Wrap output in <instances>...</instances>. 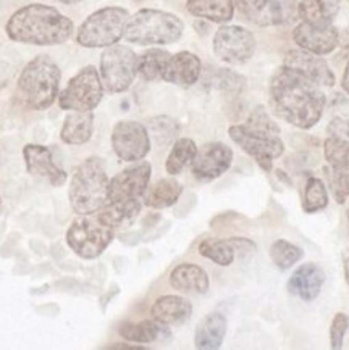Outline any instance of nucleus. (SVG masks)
<instances>
[{"mask_svg": "<svg viewBox=\"0 0 349 350\" xmlns=\"http://www.w3.org/2000/svg\"><path fill=\"white\" fill-rule=\"evenodd\" d=\"M115 239V230L102 223L97 213L79 215L66 231V244L84 260L101 257Z\"/></svg>", "mask_w": 349, "mask_h": 350, "instance_id": "nucleus-8", "label": "nucleus"}, {"mask_svg": "<svg viewBox=\"0 0 349 350\" xmlns=\"http://www.w3.org/2000/svg\"><path fill=\"white\" fill-rule=\"evenodd\" d=\"M218 84H220L222 91L238 94L244 88V78L233 73L231 70H220V73H218Z\"/></svg>", "mask_w": 349, "mask_h": 350, "instance_id": "nucleus-38", "label": "nucleus"}, {"mask_svg": "<svg viewBox=\"0 0 349 350\" xmlns=\"http://www.w3.org/2000/svg\"><path fill=\"white\" fill-rule=\"evenodd\" d=\"M144 126L147 128L149 137L154 141L159 149L173 146V142L180 136V124H178V121L167 115H159L147 120Z\"/></svg>", "mask_w": 349, "mask_h": 350, "instance_id": "nucleus-31", "label": "nucleus"}, {"mask_svg": "<svg viewBox=\"0 0 349 350\" xmlns=\"http://www.w3.org/2000/svg\"><path fill=\"white\" fill-rule=\"evenodd\" d=\"M112 149L122 161L144 160L151 152V137L140 121H118L112 131Z\"/></svg>", "mask_w": 349, "mask_h": 350, "instance_id": "nucleus-13", "label": "nucleus"}, {"mask_svg": "<svg viewBox=\"0 0 349 350\" xmlns=\"http://www.w3.org/2000/svg\"><path fill=\"white\" fill-rule=\"evenodd\" d=\"M64 2H66V3H68V2H71V0H64Z\"/></svg>", "mask_w": 349, "mask_h": 350, "instance_id": "nucleus-45", "label": "nucleus"}, {"mask_svg": "<svg viewBox=\"0 0 349 350\" xmlns=\"http://www.w3.org/2000/svg\"><path fill=\"white\" fill-rule=\"evenodd\" d=\"M241 16L257 26H280L298 16V0H235Z\"/></svg>", "mask_w": 349, "mask_h": 350, "instance_id": "nucleus-11", "label": "nucleus"}, {"mask_svg": "<svg viewBox=\"0 0 349 350\" xmlns=\"http://www.w3.org/2000/svg\"><path fill=\"white\" fill-rule=\"evenodd\" d=\"M104 84L96 66L88 65L58 94V105L68 111H92L104 97Z\"/></svg>", "mask_w": 349, "mask_h": 350, "instance_id": "nucleus-9", "label": "nucleus"}, {"mask_svg": "<svg viewBox=\"0 0 349 350\" xmlns=\"http://www.w3.org/2000/svg\"><path fill=\"white\" fill-rule=\"evenodd\" d=\"M293 39L299 49L317 55H326L338 46L339 33L333 23H306L301 21L293 31Z\"/></svg>", "mask_w": 349, "mask_h": 350, "instance_id": "nucleus-17", "label": "nucleus"}, {"mask_svg": "<svg viewBox=\"0 0 349 350\" xmlns=\"http://www.w3.org/2000/svg\"><path fill=\"white\" fill-rule=\"evenodd\" d=\"M99 75L107 92L128 91L138 76V55L127 46L115 44L107 47L101 55Z\"/></svg>", "mask_w": 349, "mask_h": 350, "instance_id": "nucleus-10", "label": "nucleus"}, {"mask_svg": "<svg viewBox=\"0 0 349 350\" xmlns=\"http://www.w3.org/2000/svg\"><path fill=\"white\" fill-rule=\"evenodd\" d=\"M129 20L127 8L104 7L89 15L76 33V42L86 49H107L118 44Z\"/></svg>", "mask_w": 349, "mask_h": 350, "instance_id": "nucleus-7", "label": "nucleus"}, {"mask_svg": "<svg viewBox=\"0 0 349 350\" xmlns=\"http://www.w3.org/2000/svg\"><path fill=\"white\" fill-rule=\"evenodd\" d=\"M341 88L344 89V92H346L348 96H349V62H348V65H346V70H344V73H343Z\"/></svg>", "mask_w": 349, "mask_h": 350, "instance_id": "nucleus-43", "label": "nucleus"}, {"mask_svg": "<svg viewBox=\"0 0 349 350\" xmlns=\"http://www.w3.org/2000/svg\"><path fill=\"white\" fill-rule=\"evenodd\" d=\"M270 109L279 118L299 129H311L324 115L326 97L322 88L281 65L268 88Z\"/></svg>", "mask_w": 349, "mask_h": 350, "instance_id": "nucleus-1", "label": "nucleus"}, {"mask_svg": "<svg viewBox=\"0 0 349 350\" xmlns=\"http://www.w3.org/2000/svg\"><path fill=\"white\" fill-rule=\"evenodd\" d=\"M165 329H167V326L160 325L159 321H155L154 318H152V320H142L138 323H123V325L118 327V333L127 342L144 345L159 340L164 336Z\"/></svg>", "mask_w": 349, "mask_h": 350, "instance_id": "nucleus-29", "label": "nucleus"}, {"mask_svg": "<svg viewBox=\"0 0 349 350\" xmlns=\"http://www.w3.org/2000/svg\"><path fill=\"white\" fill-rule=\"evenodd\" d=\"M109 183L105 163L101 157H88L78 165L70 181L68 199L75 213L99 212L109 200Z\"/></svg>", "mask_w": 349, "mask_h": 350, "instance_id": "nucleus-5", "label": "nucleus"}, {"mask_svg": "<svg viewBox=\"0 0 349 350\" xmlns=\"http://www.w3.org/2000/svg\"><path fill=\"white\" fill-rule=\"evenodd\" d=\"M349 329V317L346 313H337L330 326V345L333 350L343 349L344 336Z\"/></svg>", "mask_w": 349, "mask_h": 350, "instance_id": "nucleus-37", "label": "nucleus"}, {"mask_svg": "<svg viewBox=\"0 0 349 350\" xmlns=\"http://www.w3.org/2000/svg\"><path fill=\"white\" fill-rule=\"evenodd\" d=\"M231 141L253 157L263 172H272L274 160L283 155L285 144L280 137V128L263 107H256L243 124L228 129Z\"/></svg>", "mask_w": 349, "mask_h": 350, "instance_id": "nucleus-3", "label": "nucleus"}, {"mask_svg": "<svg viewBox=\"0 0 349 350\" xmlns=\"http://www.w3.org/2000/svg\"><path fill=\"white\" fill-rule=\"evenodd\" d=\"M201 71H203V62L196 53L186 51L178 52L170 57L162 79L174 86L190 88L198 83Z\"/></svg>", "mask_w": 349, "mask_h": 350, "instance_id": "nucleus-19", "label": "nucleus"}, {"mask_svg": "<svg viewBox=\"0 0 349 350\" xmlns=\"http://www.w3.org/2000/svg\"><path fill=\"white\" fill-rule=\"evenodd\" d=\"M2 205H3V202H2V196H0V213H2Z\"/></svg>", "mask_w": 349, "mask_h": 350, "instance_id": "nucleus-44", "label": "nucleus"}, {"mask_svg": "<svg viewBox=\"0 0 349 350\" xmlns=\"http://www.w3.org/2000/svg\"><path fill=\"white\" fill-rule=\"evenodd\" d=\"M196 154H198V146L190 137H178L173 142L172 150L165 161V170L170 176H178L188 165L192 163Z\"/></svg>", "mask_w": 349, "mask_h": 350, "instance_id": "nucleus-30", "label": "nucleus"}, {"mask_svg": "<svg viewBox=\"0 0 349 350\" xmlns=\"http://www.w3.org/2000/svg\"><path fill=\"white\" fill-rule=\"evenodd\" d=\"M170 52L164 49H149L138 57V75L144 81H160L170 60Z\"/></svg>", "mask_w": 349, "mask_h": 350, "instance_id": "nucleus-32", "label": "nucleus"}, {"mask_svg": "<svg viewBox=\"0 0 349 350\" xmlns=\"http://www.w3.org/2000/svg\"><path fill=\"white\" fill-rule=\"evenodd\" d=\"M233 150L223 142H207L198 149L191 163V173L199 181H214L230 170Z\"/></svg>", "mask_w": 349, "mask_h": 350, "instance_id": "nucleus-15", "label": "nucleus"}, {"mask_svg": "<svg viewBox=\"0 0 349 350\" xmlns=\"http://www.w3.org/2000/svg\"><path fill=\"white\" fill-rule=\"evenodd\" d=\"M325 284V271L315 263H304L293 273L288 281V293L304 302H312L319 297Z\"/></svg>", "mask_w": 349, "mask_h": 350, "instance_id": "nucleus-20", "label": "nucleus"}, {"mask_svg": "<svg viewBox=\"0 0 349 350\" xmlns=\"http://www.w3.org/2000/svg\"><path fill=\"white\" fill-rule=\"evenodd\" d=\"M348 219H349V210H348Z\"/></svg>", "mask_w": 349, "mask_h": 350, "instance_id": "nucleus-46", "label": "nucleus"}, {"mask_svg": "<svg viewBox=\"0 0 349 350\" xmlns=\"http://www.w3.org/2000/svg\"><path fill=\"white\" fill-rule=\"evenodd\" d=\"M181 194L183 186L178 179H174L173 176L164 178L147 187L144 196H142V204L154 210L168 208L177 204Z\"/></svg>", "mask_w": 349, "mask_h": 350, "instance_id": "nucleus-24", "label": "nucleus"}, {"mask_svg": "<svg viewBox=\"0 0 349 350\" xmlns=\"http://www.w3.org/2000/svg\"><path fill=\"white\" fill-rule=\"evenodd\" d=\"M62 71L49 55H38L25 66L16 84V96L28 110H47L60 92Z\"/></svg>", "mask_w": 349, "mask_h": 350, "instance_id": "nucleus-4", "label": "nucleus"}, {"mask_svg": "<svg viewBox=\"0 0 349 350\" xmlns=\"http://www.w3.org/2000/svg\"><path fill=\"white\" fill-rule=\"evenodd\" d=\"M142 200L138 202H107L97 213V217L102 223L107 226L114 228V230H120V228L131 226L140 217L142 208Z\"/></svg>", "mask_w": 349, "mask_h": 350, "instance_id": "nucleus-26", "label": "nucleus"}, {"mask_svg": "<svg viewBox=\"0 0 349 350\" xmlns=\"http://www.w3.org/2000/svg\"><path fill=\"white\" fill-rule=\"evenodd\" d=\"M227 318L223 313L212 312L198 323L194 331V347L199 350H217L227 336Z\"/></svg>", "mask_w": 349, "mask_h": 350, "instance_id": "nucleus-23", "label": "nucleus"}, {"mask_svg": "<svg viewBox=\"0 0 349 350\" xmlns=\"http://www.w3.org/2000/svg\"><path fill=\"white\" fill-rule=\"evenodd\" d=\"M170 286L183 294L203 295L210 289L209 275L196 263H180L170 273Z\"/></svg>", "mask_w": 349, "mask_h": 350, "instance_id": "nucleus-21", "label": "nucleus"}, {"mask_svg": "<svg viewBox=\"0 0 349 350\" xmlns=\"http://www.w3.org/2000/svg\"><path fill=\"white\" fill-rule=\"evenodd\" d=\"M304 257L301 247L286 239H279L270 245V258L280 270H289Z\"/></svg>", "mask_w": 349, "mask_h": 350, "instance_id": "nucleus-36", "label": "nucleus"}, {"mask_svg": "<svg viewBox=\"0 0 349 350\" xmlns=\"http://www.w3.org/2000/svg\"><path fill=\"white\" fill-rule=\"evenodd\" d=\"M230 242L233 249H235V254L241 255V257H248V255L256 252V244L253 241L246 239V237H230Z\"/></svg>", "mask_w": 349, "mask_h": 350, "instance_id": "nucleus-40", "label": "nucleus"}, {"mask_svg": "<svg viewBox=\"0 0 349 350\" xmlns=\"http://www.w3.org/2000/svg\"><path fill=\"white\" fill-rule=\"evenodd\" d=\"M5 33L15 42L31 46H58L75 33V25L57 8L44 3H31L10 16Z\"/></svg>", "mask_w": 349, "mask_h": 350, "instance_id": "nucleus-2", "label": "nucleus"}, {"mask_svg": "<svg viewBox=\"0 0 349 350\" xmlns=\"http://www.w3.org/2000/svg\"><path fill=\"white\" fill-rule=\"evenodd\" d=\"M181 18L155 8H142L129 16L123 38L138 46H165L183 36Z\"/></svg>", "mask_w": 349, "mask_h": 350, "instance_id": "nucleus-6", "label": "nucleus"}, {"mask_svg": "<svg viewBox=\"0 0 349 350\" xmlns=\"http://www.w3.org/2000/svg\"><path fill=\"white\" fill-rule=\"evenodd\" d=\"M339 0H298V18L306 23H333Z\"/></svg>", "mask_w": 349, "mask_h": 350, "instance_id": "nucleus-28", "label": "nucleus"}, {"mask_svg": "<svg viewBox=\"0 0 349 350\" xmlns=\"http://www.w3.org/2000/svg\"><path fill=\"white\" fill-rule=\"evenodd\" d=\"M283 65L320 88H332L337 83L333 71L330 70L322 55L304 51V49H294L286 53Z\"/></svg>", "mask_w": 349, "mask_h": 350, "instance_id": "nucleus-16", "label": "nucleus"}, {"mask_svg": "<svg viewBox=\"0 0 349 350\" xmlns=\"http://www.w3.org/2000/svg\"><path fill=\"white\" fill-rule=\"evenodd\" d=\"M343 268H344V280L349 284V249L343 254Z\"/></svg>", "mask_w": 349, "mask_h": 350, "instance_id": "nucleus-42", "label": "nucleus"}, {"mask_svg": "<svg viewBox=\"0 0 349 350\" xmlns=\"http://www.w3.org/2000/svg\"><path fill=\"white\" fill-rule=\"evenodd\" d=\"M186 10L212 23H228L235 15V0H188Z\"/></svg>", "mask_w": 349, "mask_h": 350, "instance_id": "nucleus-27", "label": "nucleus"}, {"mask_svg": "<svg viewBox=\"0 0 349 350\" xmlns=\"http://www.w3.org/2000/svg\"><path fill=\"white\" fill-rule=\"evenodd\" d=\"M192 305L181 295H162L151 308V317L164 326H178L190 320Z\"/></svg>", "mask_w": 349, "mask_h": 350, "instance_id": "nucleus-22", "label": "nucleus"}, {"mask_svg": "<svg viewBox=\"0 0 349 350\" xmlns=\"http://www.w3.org/2000/svg\"><path fill=\"white\" fill-rule=\"evenodd\" d=\"M23 159L26 163V172L31 176L47 181L52 187H62L68 179V174L55 163L51 149L46 146L28 144V146L23 147Z\"/></svg>", "mask_w": 349, "mask_h": 350, "instance_id": "nucleus-18", "label": "nucleus"}, {"mask_svg": "<svg viewBox=\"0 0 349 350\" xmlns=\"http://www.w3.org/2000/svg\"><path fill=\"white\" fill-rule=\"evenodd\" d=\"M109 349H115V350H118V349H128V350H144L146 347L144 345H141V344H136V345H131V344H114V345H110Z\"/></svg>", "mask_w": 349, "mask_h": 350, "instance_id": "nucleus-41", "label": "nucleus"}, {"mask_svg": "<svg viewBox=\"0 0 349 350\" xmlns=\"http://www.w3.org/2000/svg\"><path fill=\"white\" fill-rule=\"evenodd\" d=\"M326 133L328 136L341 137L349 141V118H344V116H337L330 121L328 128H326Z\"/></svg>", "mask_w": 349, "mask_h": 350, "instance_id": "nucleus-39", "label": "nucleus"}, {"mask_svg": "<svg viewBox=\"0 0 349 350\" xmlns=\"http://www.w3.org/2000/svg\"><path fill=\"white\" fill-rule=\"evenodd\" d=\"M152 167L149 161H134L131 167L115 174L109 183V200L107 202H138L151 183Z\"/></svg>", "mask_w": 349, "mask_h": 350, "instance_id": "nucleus-14", "label": "nucleus"}, {"mask_svg": "<svg viewBox=\"0 0 349 350\" xmlns=\"http://www.w3.org/2000/svg\"><path fill=\"white\" fill-rule=\"evenodd\" d=\"M328 205V191L325 183L319 178H309L304 186L302 210L306 213H317Z\"/></svg>", "mask_w": 349, "mask_h": 350, "instance_id": "nucleus-35", "label": "nucleus"}, {"mask_svg": "<svg viewBox=\"0 0 349 350\" xmlns=\"http://www.w3.org/2000/svg\"><path fill=\"white\" fill-rule=\"evenodd\" d=\"M326 167L330 172L349 174V141L341 137L328 136L324 144Z\"/></svg>", "mask_w": 349, "mask_h": 350, "instance_id": "nucleus-33", "label": "nucleus"}, {"mask_svg": "<svg viewBox=\"0 0 349 350\" xmlns=\"http://www.w3.org/2000/svg\"><path fill=\"white\" fill-rule=\"evenodd\" d=\"M198 252L218 267H230L235 262V249L230 239H204L199 242Z\"/></svg>", "mask_w": 349, "mask_h": 350, "instance_id": "nucleus-34", "label": "nucleus"}, {"mask_svg": "<svg viewBox=\"0 0 349 350\" xmlns=\"http://www.w3.org/2000/svg\"><path fill=\"white\" fill-rule=\"evenodd\" d=\"M257 42L243 26H222L214 36V53L230 65H243L253 58Z\"/></svg>", "mask_w": 349, "mask_h": 350, "instance_id": "nucleus-12", "label": "nucleus"}, {"mask_svg": "<svg viewBox=\"0 0 349 350\" xmlns=\"http://www.w3.org/2000/svg\"><path fill=\"white\" fill-rule=\"evenodd\" d=\"M94 133L92 111H70L65 116L64 126L60 131V139L68 146H83Z\"/></svg>", "mask_w": 349, "mask_h": 350, "instance_id": "nucleus-25", "label": "nucleus"}]
</instances>
